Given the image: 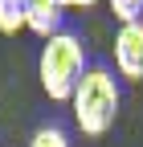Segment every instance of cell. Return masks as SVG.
I'll return each instance as SVG.
<instances>
[{
	"instance_id": "obj_1",
	"label": "cell",
	"mask_w": 143,
	"mask_h": 147,
	"mask_svg": "<svg viewBox=\"0 0 143 147\" xmlns=\"http://www.w3.org/2000/svg\"><path fill=\"white\" fill-rule=\"evenodd\" d=\"M69 106H74V123H78L82 135H94V139L106 135L119 119V106H123L115 74L102 69V65L86 69L78 78V86H74V94H69Z\"/></svg>"
},
{
	"instance_id": "obj_2",
	"label": "cell",
	"mask_w": 143,
	"mask_h": 147,
	"mask_svg": "<svg viewBox=\"0 0 143 147\" xmlns=\"http://www.w3.org/2000/svg\"><path fill=\"white\" fill-rule=\"evenodd\" d=\"M37 74H41V86L53 102H69L78 78L86 74V49H82V37L74 33H53L45 37L41 45V57H37Z\"/></svg>"
},
{
	"instance_id": "obj_3",
	"label": "cell",
	"mask_w": 143,
	"mask_h": 147,
	"mask_svg": "<svg viewBox=\"0 0 143 147\" xmlns=\"http://www.w3.org/2000/svg\"><path fill=\"white\" fill-rule=\"evenodd\" d=\"M115 65L123 78H143V25H119L115 33Z\"/></svg>"
},
{
	"instance_id": "obj_4",
	"label": "cell",
	"mask_w": 143,
	"mask_h": 147,
	"mask_svg": "<svg viewBox=\"0 0 143 147\" xmlns=\"http://www.w3.org/2000/svg\"><path fill=\"white\" fill-rule=\"evenodd\" d=\"M61 16H65V0H25V29L37 37L61 33Z\"/></svg>"
},
{
	"instance_id": "obj_5",
	"label": "cell",
	"mask_w": 143,
	"mask_h": 147,
	"mask_svg": "<svg viewBox=\"0 0 143 147\" xmlns=\"http://www.w3.org/2000/svg\"><path fill=\"white\" fill-rule=\"evenodd\" d=\"M111 12L119 16V25H139V16H143V0H111Z\"/></svg>"
},
{
	"instance_id": "obj_6",
	"label": "cell",
	"mask_w": 143,
	"mask_h": 147,
	"mask_svg": "<svg viewBox=\"0 0 143 147\" xmlns=\"http://www.w3.org/2000/svg\"><path fill=\"white\" fill-rule=\"evenodd\" d=\"M29 147H69V139H65L61 127H41V131L29 139Z\"/></svg>"
},
{
	"instance_id": "obj_7",
	"label": "cell",
	"mask_w": 143,
	"mask_h": 147,
	"mask_svg": "<svg viewBox=\"0 0 143 147\" xmlns=\"http://www.w3.org/2000/svg\"><path fill=\"white\" fill-rule=\"evenodd\" d=\"M94 0H65V8H90Z\"/></svg>"
},
{
	"instance_id": "obj_8",
	"label": "cell",
	"mask_w": 143,
	"mask_h": 147,
	"mask_svg": "<svg viewBox=\"0 0 143 147\" xmlns=\"http://www.w3.org/2000/svg\"><path fill=\"white\" fill-rule=\"evenodd\" d=\"M139 25H143V16H139Z\"/></svg>"
}]
</instances>
